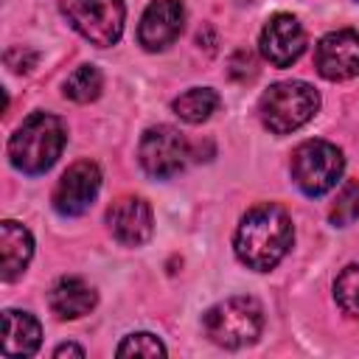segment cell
<instances>
[{
	"label": "cell",
	"mask_w": 359,
	"mask_h": 359,
	"mask_svg": "<svg viewBox=\"0 0 359 359\" xmlns=\"http://www.w3.org/2000/svg\"><path fill=\"white\" fill-rule=\"evenodd\" d=\"M258 45H261V53H264V59H266L269 65H275V67H289V65H294V62L303 56V50H306V31H303V25H300L297 17L278 11V14H272V17L266 20Z\"/></svg>",
	"instance_id": "10"
},
{
	"label": "cell",
	"mask_w": 359,
	"mask_h": 359,
	"mask_svg": "<svg viewBox=\"0 0 359 359\" xmlns=\"http://www.w3.org/2000/svg\"><path fill=\"white\" fill-rule=\"evenodd\" d=\"M65 17L87 42L109 48L123 34V0H65Z\"/></svg>",
	"instance_id": "6"
},
{
	"label": "cell",
	"mask_w": 359,
	"mask_h": 359,
	"mask_svg": "<svg viewBox=\"0 0 359 359\" xmlns=\"http://www.w3.org/2000/svg\"><path fill=\"white\" fill-rule=\"evenodd\" d=\"M65 143H67L65 121L50 112H34L8 137V160L17 171L36 177L53 168Z\"/></svg>",
	"instance_id": "2"
},
{
	"label": "cell",
	"mask_w": 359,
	"mask_h": 359,
	"mask_svg": "<svg viewBox=\"0 0 359 359\" xmlns=\"http://www.w3.org/2000/svg\"><path fill=\"white\" fill-rule=\"evenodd\" d=\"M292 180L306 196L328 194L345 168L342 151L328 140H306L292 151Z\"/></svg>",
	"instance_id": "5"
},
{
	"label": "cell",
	"mask_w": 359,
	"mask_h": 359,
	"mask_svg": "<svg viewBox=\"0 0 359 359\" xmlns=\"http://www.w3.org/2000/svg\"><path fill=\"white\" fill-rule=\"evenodd\" d=\"M292 241H294V227L289 213L280 205L264 202L241 216L233 236V250L247 269L269 272L283 261Z\"/></svg>",
	"instance_id": "1"
},
{
	"label": "cell",
	"mask_w": 359,
	"mask_h": 359,
	"mask_svg": "<svg viewBox=\"0 0 359 359\" xmlns=\"http://www.w3.org/2000/svg\"><path fill=\"white\" fill-rule=\"evenodd\" d=\"M328 216H331V224H337V227H348V224H353L359 219V182L348 180L339 188Z\"/></svg>",
	"instance_id": "19"
},
{
	"label": "cell",
	"mask_w": 359,
	"mask_h": 359,
	"mask_svg": "<svg viewBox=\"0 0 359 359\" xmlns=\"http://www.w3.org/2000/svg\"><path fill=\"white\" fill-rule=\"evenodd\" d=\"M137 157H140V165L149 177L168 180L185 168V163L191 157V146L180 129L160 123V126H151L143 132L140 146H137Z\"/></svg>",
	"instance_id": "7"
},
{
	"label": "cell",
	"mask_w": 359,
	"mask_h": 359,
	"mask_svg": "<svg viewBox=\"0 0 359 359\" xmlns=\"http://www.w3.org/2000/svg\"><path fill=\"white\" fill-rule=\"evenodd\" d=\"M171 109L185 123H202L219 109V93L210 90V87H191V90H185L182 95L174 98Z\"/></svg>",
	"instance_id": "16"
},
{
	"label": "cell",
	"mask_w": 359,
	"mask_h": 359,
	"mask_svg": "<svg viewBox=\"0 0 359 359\" xmlns=\"http://www.w3.org/2000/svg\"><path fill=\"white\" fill-rule=\"evenodd\" d=\"M101 90H104V76H101V70L95 67V65H81V67H76L70 76H67V81H65V98H70V101H76V104H90V101H95L98 95H101Z\"/></svg>",
	"instance_id": "17"
},
{
	"label": "cell",
	"mask_w": 359,
	"mask_h": 359,
	"mask_svg": "<svg viewBox=\"0 0 359 359\" xmlns=\"http://www.w3.org/2000/svg\"><path fill=\"white\" fill-rule=\"evenodd\" d=\"M314 67L328 81L359 76V34L351 28L325 34L314 48Z\"/></svg>",
	"instance_id": "9"
},
{
	"label": "cell",
	"mask_w": 359,
	"mask_h": 359,
	"mask_svg": "<svg viewBox=\"0 0 359 359\" xmlns=\"http://www.w3.org/2000/svg\"><path fill=\"white\" fill-rule=\"evenodd\" d=\"M101 191V168L93 160L73 163L53 188V208L59 216H81Z\"/></svg>",
	"instance_id": "8"
},
{
	"label": "cell",
	"mask_w": 359,
	"mask_h": 359,
	"mask_svg": "<svg viewBox=\"0 0 359 359\" xmlns=\"http://www.w3.org/2000/svg\"><path fill=\"white\" fill-rule=\"evenodd\" d=\"M264 328V309L255 297L236 294L216 306H210L202 314V331L205 337L219 348H244L252 345L261 337Z\"/></svg>",
	"instance_id": "3"
},
{
	"label": "cell",
	"mask_w": 359,
	"mask_h": 359,
	"mask_svg": "<svg viewBox=\"0 0 359 359\" xmlns=\"http://www.w3.org/2000/svg\"><path fill=\"white\" fill-rule=\"evenodd\" d=\"M334 297H337V306L348 317L359 320V266L356 264L353 266H345L337 275V280H334Z\"/></svg>",
	"instance_id": "18"
},
{
	"label": "cell",
	"mask_w": 359,
	"mask_h": 359,
	"mask_svg": "<svg viewBox=\"0 0 359 359\" xmlns=\"http://www.w3.org/2000/svg\"><path fill=\"white\" fill-rule=\"evenodd\" d=\"M317 109H320V93L309 81H297V79L272 84L258 101L261 123L272 135H289L300 129L314 118Z\"/></svg>",
	"instance_id": "4"
},
{
	"label": "cell",
	"mask_w": 359,
	"mask_h": 359,
	"mask_svg": "<svg viewBox=\"0 0 359 359\" xmlns=\"http://www.w3.org/2000/svg\"><path fill=\"white\" fill-rule=\"evenodd\" d=\"M185 25V6L182 0H151L137 25V42L157 53L177 42Z\"/></svg>",
	"instance_id": "11"
},
{
	"label": "cell",
	"mask_w": 359,
	"mask_h": 359,
	"mask_svg": "<svg viewBox=\"0 0 359 359\" xmlns=\"http://www.w3.org/2000/svg\"><path fill=\"white\" fill-rule=\"evenodd\" d=\"M107 224L115 241L126 247H140L151 238L154 230V216L146 199L140 196H121L109 205L107 210Z\"/></svg>",
	"instance_id": "12"
},
{
	"label": "cell",
	"mask_w": 359,
	"mask_h": 359,
	"mask_svg": "<svg viewBox=\"0 0 359 359\" xmlns=\"http://www.w3.org/2000/svg\"><path fill=\"white\" fill-rule=\"evenodd\" d=\"M6 65H8L14 73H28V70L36 65V53L28 50V48H8V50H6Z\"/></svg>",
	"instance_id": "21"
},
{
	"label": "cell",
	"mask_w": 359,
	"mask_h": 359,
	"mask_svg": "<svg viewBox=\"0 0 359 359\" xmlns=\"http://www.w3.org/2000/svg\"><path fill=\"white\" fill-rule=\"evenodd\" d=\"M115 353H118V356H165V345H163L154 334L137 331V334L123 337V342L118 345Z\"/></svg>",
	"instance_id": "20"
},
{
	"label": "cell",
	"mask_w": 359,
	"mask_h": 359,
	"mask_svg": "<svg viewBox=\"0 0 359 359\" xmlns=\"http://www.w3.org/2000/svg\"><path fill=\"white\" fill-rule=\"evenodd\" d=\"M31 255H34V238L28 227L14 219L0 222V278L6 283L17 280L25 272Z\"/></svg>",
	"instance_id": "13"
},
{
	"label": "cell",
	"mask_w": 359,
	"mask_h": 359,
	"mask_svg": "<svg viewBox=\"0 0 359 359\" xmlns=\"http://www.w3.org/2000/svg\"><path fill=\"white\" fill-rule=\"evenodd\" d=\"M42 342V328L34 314L6 309L3 311V353L6 356H34Z\"/></svg>",
	"instance_id": "15"
},
{
	"label": "cell",
	"mask_w": 359,
	"mask_h": 359,
	"mask_svg": "<svg viewBox=\"0 0 359 359\" xmlns=\"http://www.w3.org/2000/svg\"><path fill=\"white\" fill-rule=\"evenodd\" d=\"M95 303H98L95 289L76 275L59 278L48 292V306L59 320H79V317L90 314L95 309Z\"/></svg>",
	"instance_id": "14"
},
{
	"label": "cell",
	"mask_w": 359,
	"mask_h": 359,
	"mask_svg": "<svg viewBox=\"0 0 359 359\" xmlns=\"http://www.w3.org/2000/svg\"><path fill=\"white\" fill-rule=\"evenodd\" d=\"M62 356H84V348H79V345H73V342H65V345H59L56 351H53V359H62Z\"/></svg>",
	"instance_id": "22"
}]
</instances>
